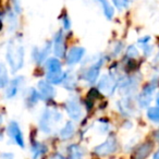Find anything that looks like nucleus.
Here are the masks:
<instances>
[{"label":"nucleus","mask_w":159,"mask_h":159,"mask_svg":"<svg viewBox=\"0 0 159 159\" xmlns=\"http://www.w3.org/2000/svg\"><path fill=\"white\" fill-rule=\"evenodd\" d=\"M6 60L8 64L11 68L13 73L20 71L24 66L25 61V49L21 43L16 40H10L7 45V50H6Z\"/></svg>","instance_id":"1"},{"label":"nucleus","mask_w":159,"mask_h":159,"mask_svg":"<svg viewBox=\"0 0 159 159\" xmlns=\"http://www.w3.org/2000/svg\"><path fill=\"white\" fill-rule=\"evenodd\" d=\"M62 120V113L57 109L46 108L40 113L39 120H38V126L39 130L44 134H50L53 130L55 124L59 123Z\"/></svg>","instance_id":"2"},{"label":"nucleus","mask_w":159,"mask_h":159,"mask_svg":"<svg viewBox=\"0 0 159 159\" xmlns=\"http://www.w3.org/2000/svg\"><path fill=\"white\" fill-rule=\"evenodd\" d=\"M105 63V58L102 56H98L96 57L93 61L89 63V66H87L84 70L82 71L81 74V79L84 82L89 83V84H94L97 82L98 77L100 75V71Z\"/></svg>","instance_id":"3"},{"label":"nucleus","mask_w":159,"mask_h":159,"mask_svg":"<svg viewBox=\"0 0 159 159\" xmlns=\"http://www.w3.org/2000/svg\"><path fill=\"white\" fill-rule=\"evenodd\" d=\"M141 82V76L137 74L128 75V76L122 77L118 81V89L120 93L124 96H132L136 92L137 87Z\"/></svg>","instance_id":"4"},{"label":"nucleus","mask_w":159,"mask_h":159,"mask_svg":"<svg viewBox=\"0 0 159 159\" xmlns=\"http://www.w3.org/2000/svg\"><path fill=\"white\" fill-rule=\"evenodd\" d=\"M157 86H158L157 80H152V81H149V82L144 85L141 91V94L137 97V105H139V108L144 109L149 107Z\"/></svg>","instance_id":"5"},{"label":"nucleus","mask_w":159,"mask_h":159,"mask_svg":"<svg viewBox=\"0 0 159 159\" xmlns=\"http://www.w3.org/2000/svg\"><path fill=\"white\" fill-rule=\"evenodd\" d=\"M118 89V80L112 74H104L97 80V89L107 96H112Z\"/></svg>","instance_id":"6"},{"label":"nucleus","mask_w":159,"mask_h":159,"mask_svg":"<svg viewBox=\"0 0 159 159\" xmlns=\"http://www.w3.org/2000/svg\"><path fill=\"white\" fill-rule=\"evenodd\" d=\"M64 109L66 111V115L72 121H79L82 118V102L77 96H71L70 98H68L64 102Z\"/></svg>","instance_id":"7"},{"label":"nucleus","mask_w":159,"mask_h":159,"mask_svg":"<svg viewBox=\"0 0 159 159\" xmlns=\"http://www.w3.org/2000/svg\"><path fill=\"white\" fill-rule=\"evenodd\" d=\"M119 148V143L118 139L115 135L110 134L102 144H98L95 148H94V152L97 156L104 157V156H109L111 154H115Z\"/></svg>","instance_id":"8"},{"label":"nucleus","mask_w":159,"mask_h":159,"mask_svg":"<svg viewBox=\"0 0 159 159\" xmlns=\"http://www.w3.org/2000/svg\"><path fill=\"white\" fill-rule=\"evenodd\" d=\"M7 133L16 145H18L19 147H21V148L25 147L24 134H23L22 129L20 128V124H19L18 122L10 121V123L8 124V128H7Z\"/></svg>","instance_id":"9"},{"label":"nucleus","mask_w":159,"mask_h":159,"mask_svg":"<svg viewBox=\"0 0 159 159\" xmlns=\"http://www.w3.org/2000/svg\"><path fill=\"white\" fill-rule=\"evenodd\" d=\"M85 56V49L83 47L74 46L70 48V50L66 53V63L69 66H76L82 61Z\"/></svg>","instance_id":"10"},{"label":"nucleus","mask_w":159,"mask_h":159,"mask_svg":"<svg viewBox=\"0 0 159 159\" xmlns=\"http://www.w3.org/2000/svg\"><path fill=\"white\" fill-rule=\"evenodd\" d=\"M37 91L43 100H51L57 95V92H56L53 85L46 80H40L37 83Z\"/></svg>","instance_id":"11"},{"label":"nucleus","mask_w":159,"mask_h":159,"mask_svg":"<svg viewBox=\"0 0 159 159\" xmlns=\"http://www.w3.org/2000/svg\"><path fill=\"white\" fill-rule=\"evenodd\" d=\"M24 76L19 75V76L14 77L12 81H10L9 84L6 86L5 91V97L7 99H13L20 92V89L22 87V85L24 84Z\"/></svg>","instance_id":"12"},{"label":"nucleus","mask_w":159,"mask_h":159,"mask_svg":"<svg viewBox=\"0 0 159 159\" xmlns=\"http://www.w3.org/2000/svg\"><path fill=\"white\" fill-rule=\"evenodd\" d=\"M52 52L55 53V57L64 58L66 56V43H64V35L63 32L59 31L55 34V37L52 40Z\"/></svg>","instance_id":"13"},{"label":"nucleus","mask_w":159,"mask_h":159,"mask_svg":"<svg viewBox=\"0 0 159 159\" xmlns=\"http://www.w3.org/2000/svg\"><path fill=\"white\" fill-rule=\"evenodd\" d=\"M52 50V45L51 43H46L44 47L38 48V47H34L32 50V59L36 64H42L45 62V60L48 58L50 51Z\"/></svg>","instance_id":"14"},{"label":"nucleus","mask_w":159,"mask_h":159,"mask_svg":"<svg viewBox=\"0 0 159 159\" xmlns=\"http://www.w3.org/2000/svg\"><path fill=\"white\" fill-rule=\"evenodd\" d=\"M154 149V143L150 141L144 142L139 144L133 152V158L134 159H146Z\"/></svg>","instance_id":"15"},{"label":"nucleus","mask_w":159,"mask_h":159,"mask_svg":"<svg viewBox=\"0 0 159 159\" xmlns=\"http://www.w3.org/2000/svg\"><path fill=\"white\" fill-rule=\"evenodd\" d=\"M44 66H45V71H46V75L57 74V73L63 72V70H62V63L59 58L57 57L47 58L44 62Z\"/></svg>","instance_id":"16"},{"label":"nucleus","mask_w":159,"mask_h":159,"mask_svg":"<svg viewBox=\"0 0 159 159\" xmlns=\"http://www.w3.org/2000/svg\"><path fill=\"white\" fill-rule=\"evenodd\" d=\"M39 100H42V98H40V95L37 89H34V87H30L29 89H26L24 95V102L27 108H34L39 102Z\"/></svg>","instance_id":"17"},{"label":"nucleus","mask_w":159,"mask_h":159,"mask_svg":"<svg viewBox=\"0 0 159 159\" xmlns=\"http://www.w3.org/2000/svg\"><path fill=\"white\" fill-rule=\"evenodd\" d=\"M75 133H76V125L72 120H69L60 130L59 136L62 141H69L74 136Z\"/></svg>","instance_id":"18"},{"label":"nucleus","mask_w":159,"mask_h":159,"mask_svg":"<svg viewBox=\"0 0 159 159\" xmlns=\"http://www.w3.org/2000/svg\"><path fill=\"white\" fill-rule=\"evenodd\" d=\"M118 109L119 111L125 117H131V116L134 113V107L132 105V102L129 98V96H125L124 98L120 99L118 102Z\"/></svg>","instance_id":"19"},{"label":"nucleus","mask_w":159,"mask_h":159,"mask_svg":"<svg viewBox=\"0 0 159 159\" xmlns=\"http://www.w3.org/2000/svg\"><path fill=\"white\" fill-rule=\"evenodd\" d=\"M48 152V147L46 144L42 142H34L31 145V155L33 159H39Z\"/></svg>","instance_id":"20"},{"label":"nucleus","mask_w":159,"mask_h":159,"mask_svg":"<svg viewBox=\"0 0 159 159\" xmlns=\"http://www.w3.org/2000/svg\"><path fill=\"white\" fill-rule=\"evenodd\" d=\"M62 86L69 92L75 91L77 86V77L74 72H66L64 75L63 82H62Z\"/></svg>","instance_id":"21"},{"label":"nucleus","mask_w":159,"mask_h":159,"mask_svg":"<svg viewBox=\"0 0 159 159\" xmlns=\"http://www.w3.org/2000/svg\"><path fill=\"white\" fill-rule=\"evenodd\" d=\"M69 159H83V148L79 144H71L68 147Z\"/></svg>","instance_id":"22"},{"label":"nucleus","mask_w":159,"mask_h":159,"mask_svg":"<svg viewBox=\"0 0 159 159\" xmlns=\"http://www.w3.org/2000/svg\"><path fill=\"white\" fill-rule=\"evenodd\" d=\"M9 73L5 63L0 62V89H5L9 84Z\"/></svg>","instance_id":"23"},{"label":"nucleus","mask_w":159,"mask_h":159,"mask_svg":"<svg viewBox=\"0 0 159 159\" xmlns=\"http://www.w3.org/2000/svg\"><path fill=\"white\" fill-rule=\"evenodd\" d=\"M146 116L150 122L159 125V107H148Z\"/></svg>","instance_id":"24"},{"label":"nucleus","mask_w":159,"mask_h":159,"mask_svg":"<svg viewBox=\"0 0 159 159\" xmlns=\"http://www.w3.org/2000/svg\"><path fill=\"white\" fill-rule=\"evenodd\" d=\"M7 23L8 27H9L10 32H13L18 27V18H16V13L14 11H9L7 13Z\"/></svg>","instance_id":"25"},{"label":"nucleus","mask_w":159,"mask_h":159,"mask_svg":"<svg viewBox=\"0 0 159 159\" xmlns=\"http://www.w3.org/2000/svg\"><path fill=\"white\" fill-rule=\"evenodd\" d=\"M96 1H98V3H100V6L102 7V11H104L106 18L111 20L115 11H113V8L108 3V1H107V0H96Z\"/></svg>","instance_id":"26"},{"label":"nucleus","mask_w":159,"mask_h":159,"mask_svg":"<svg viewBox=\"0 0 159 159\" xmlns=\"http://www.w3.org/2000/svg\"><path fill=\"white\" fill-rule=\"evenodd\" d=\"M125 56H126V58H129V59L134 60L139 56V49L136 48V46L131 45V46H129L128 48H126Z\"/></svg>","instance_id":"27"},{"label":"nucleus","mask_w":159,"mask_h":159,"mask_svg":"<svg viewBox=\"0 0 159 159\" xmlns=\"http://www.w3.org/2000/svg\"><path fill=\"white\" fill-rule=\"evenodd\" d=\"M113 5L118 8V9H126L130 5V1L129 0H112Z\"/></svg>","instance_id":"28"},{"label":"nucleus","mask_w":159,"mask_h":159,"mask_svg":"<svg viewBox=\"0 0 159 159\" xmlns=\"http://www.w3.org/2000/svg\"><path fill=\"white\" fill-rule=\"evenodd\" d=\"M62 26H63L64 31H69L71 29V21L66 14H63L62 16Z\"/></svg>","instance_id":"29"},{"label":"nucleus","mask_w":159,"mask_h":159,"mask_svg":"<svg viewBox=\"0 0 159 159\" xmlns=\"http://www.w3.org/2000/svg\"><path fill=\"white\" fill-rule=\"evenodd\" d=\"M142 49H143V52H144V55H145L146 57H149V56L152 53V51H154L152 46H150L149 44L142 45Z\"/></svg>","instance_id":"30"},{"label":"nucleus","mask_w":159,"mask_h":159,"mask_svg":"<svg viewBox=\"0 0 159 159\" xmlns=\"http://www.w3.org/2000/svg\"><path fill=\"white\" fill-rule=\"evenodd\" d=\"M123 45L121 44V43H117L116 44V46L113 47V50H112V55H113V57H117L118 55H120L121 53V51L123 50Z\"/></svg>","instance_id":"31"},{"label":"nucleus","mask_w":159,"mask_h":159,"mask_svg":"<svg viewBox=\"0 0 159 159\" xmlns=\"http://www.w3.org/2000/svg\"><path fill=\"white\" fill-rule=\"evenodd\" d=\"M14 154L13 152H1L0 154V159H14Z\"/></svg>","instance_id":"32"},{"label":"nucleus","mask_w":159,"mask_h":159,"mask_svg":"<svg viewBox=\"0 0 159 159\" xmlns=\"http://www.w3.org/2000/svg\"><path fill=\"white\" fill-rule=\"evenodd\" d=\"M149 42H150V37L149 36H144V37H142V38H139V44L141 45H146V44H149Z\"/></svg>","instance_id":"33"},{"label":"nucleus","mask_w":159,"mask_h":159,"mask_svg":"<svg viewBox=\"0 0 159 159\" xmlns=\"http://www.w3.org/2000/svg\"><path fill=\"white\" fill-rule=\"evenodd\" d=\"M49 159H66V158H64L60 152H55V154H53Z\"/></svg>","instance_id":"34"},{"label":"nucleus","mask_w":159,"mask_h":159,"mask_svg":"<svg viewBox=\"0 0 159 159\" xmlns=\"http://www.w3.org/2000/svg\"><path fill=\"white\" fill-rule=\"evenodd\" d=\"M154 136H155V139H156V141L159 142V130H157L156 132H155Z\"/></svg>","instance_id":"35"},{"label":"nucleus","mask_w":159,"mask_h":159,"mask_svg":"<svg viewBox=\"0 0 159 159\" xmlns=\"http://www.w3.org/2000/svg\"><path fill=\"white\" fill-rule=\"evenodd\" d=\"M155 102H156V105H157V107H159V92L157 93V95H156V98H155Z\"/></svg>","instance_id":"36"},{"label":"nucleus","mask_w":159,"mask_h":159,"mask_svg":"<svg viewBox=\"0 0 159 159\" xmlns=\"http://www.w3.org/2000/svg\"><path fill=\"white\" fill-rule=\"evenodd\" d=\"M152 159H159V149L157 152H155L154 156H152Z\"/></svg>","instance_id":"37"},{"label":"nucleus","mask_w":159,"mask_h":159,"mask_svg":"<svg viewBox=\"0 0 159 159\" xmlns=\"http://www.w3.org/2000/svg\"><path fill=\"white\" fill-rule=\"evenodd\" d=\"M155 61H156V62H159V52L157 53V56L155 57Z\"/></svg>","instance_id":"38"},{"label":"nucleus","mask_w":159,"mask_h":159,"mask_svg":"<svg viewBox=\"0 0 159 159\" xmlns=\"http://www.w3.org/2000/svg\"><path fill=\"white\" fill-rule=\"evenodd\" d=\"M2 122H3V117L2 116H0V125L2 124Z\"/></svg>","instance_id":"39"},{"label":"nucleus","mask_w":159,"mask_h":159,"mask_svg":"<svg viewBox=\"0 0 159 159\" xmlns=\"http://www.w3.org/2000/svg\"><path fill=\"white\" fill-rule=\"evenodd\" d=\"M0 24H1V23H0Z\"/></svg>","instance_id":"40"}]
</instances>
